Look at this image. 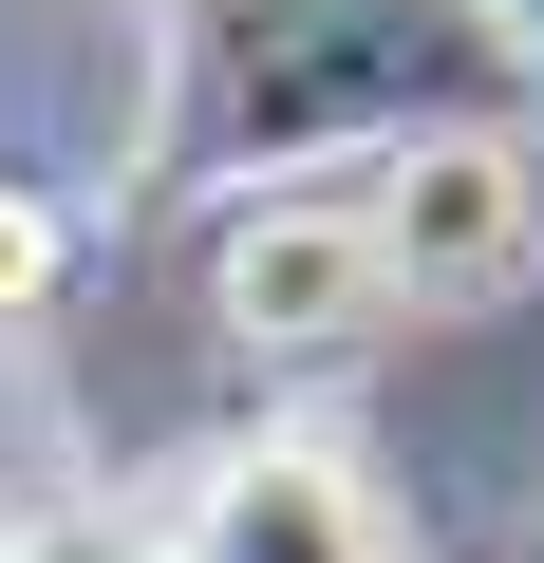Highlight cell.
I'll use <instances>...</instances> for the list:
<instances>
[{"instance_id":"obj_1","label":"cell","mask_w":544,"mask_h":563,"mask_svg":"<svg viewBox=\"0 0 544 563\" xmlns=\"http://www.w3.org/2000/svg\"><path fill=\"white\" fill-rule=\"evenodd\" d=\"M451 113H525L507 0H188L151 95V188H301Z\"/></svg>"},{"instance_id":"obj_2","label":"cell","mask_w":544,"mask_h":563,"mask_svg":"<svg viewBox=\"0 0 544 563\" xmlns=\"http://www.w3.org/2000/svg\"><path fill=\"white\" fill-rule=\"evenodd\" d=\"M357 263H376V320H488L544 282V132L525 113H451L357 151Z\"/></svg>"},{"instance_id":"obj_3","label":"cell","mask_w":544,"mask_h":563,"mask_svg":"<svg viewBox=\"0 0 544 563\" xmlns=\"http://www.w3.org/2000/svg\"><path fill=\"white\" fill-rule=\"evenodd\" d=\"M207 339H225V357H338V339H376L357 207H338V188L225 207V225H207Z\"/></svg>"},{"instance_id":"obj_4","label":"cell","mask_w":544,"mask_h":563,"mask_svg":"<svg viewBox=\"0 0 544 563\" xmlns=\"http://www.w3.org/2000/svg\"><path fill=\"white\" fill-rule=\"evenodd\" d=\"M151 563H395V526H376V488L320 432H244V451H207L169 488V544Z\"/></svg>"},{"instance_id":"obj_5","label":"cell","mask_w":544,"mask_h":563,"mask_svg":"<svg viewBox=\"0 0 544 563\" xmlns=\"http://www.w3.org/2000/svg\"><path fill=\"white\" fill-rule=\"evenodd\" d=\"M57 282H76V225H57L38 188H0V320H38Z\"/></svg>"},{"instance_id":"obj_6","label":"cell","mask_w":544,"mask_h":563,"mask_svg":"<svg viewBox=\"0 0 544 563\" xmlns=\"http://www.w3.org/2000/svg\"><path fill=\"white\" fill-rule=\"evenodd\" d=\"M507 38H525V95H544V0H507Z\"/></svg>"},{"instance_id":"obj_7","label":"cell","mask_w":544,"mask_h":563,"mask_svg":"<svg viewBox=\"0 0 544 563\" xmlns=\"http://www.w3.org/2000/svg\"><path fill=\"white\" fill-rule=\"evenodd\" d=\"M38 563H151V544H38Z\"/></svg>"},{"instance_id":"obj_8","label":"cell","mask_w":544,"mask_h":563,"mask_svg":"<svg viewBox=\"0 0 544 563\" xmlns=\"http://www.w3.org/2000/svg\"><path fill=\"white\" fill-rule=\"evenodd\" d=\"M0 563H38V526H20V507H0Z\"/></svg>"}]
</instances>
